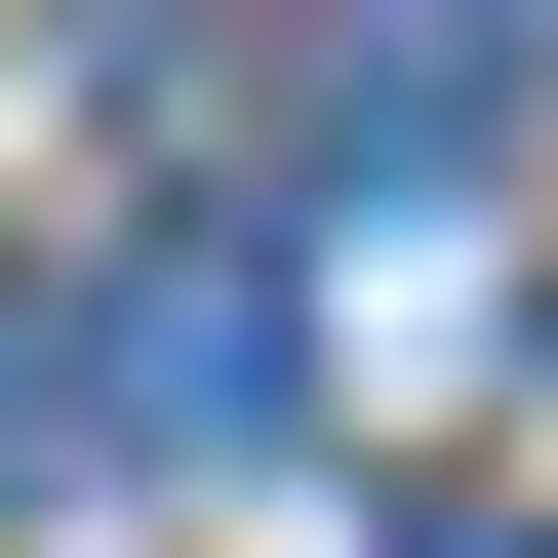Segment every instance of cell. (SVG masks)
<instances>
[{
	"label": "cell",
	"instance_id": "3957f363",
	"mask_svg": "<svg viewBox=\"0 0 558 558\" xmlns=\"http://www.w3.org/2000/svg\"><path fill=\"white\" fill-rule=\"evenodd\" d=\"M40 439H81V319H0V478H40Z\"/></svg>",
	"mask_w": 558,
	"mask_h": 558
},
{
	"label": "cell",
	"instance_id": "7a4b0ae2",
	"mask_svg": "<svg viewBox=\"0 0 558 558\" xmlns=\"http://www.w3.org/2000/svg\"><path fill=\"white\" fill-rule=\"evenodd\" d=\"M360 558H558V519H519V478H399V519H360Z\"/></svg>",
	"mask_w": 558,
	"mask_h": 558
},
{
	"label": "cell",
	"instance_id": "6da1fadb",
	"mask_svg": "<svg viewBox=\"0 0 558 558\" xmlns=\"http://www.w3.org/2000/svg\"><path fill=\"white\" fill-rule=\"evenodd\" d=\"M81 439H160V478H279V439H319L279 240H160V279H120V319H81Z\"/></svg>",
	"mask_w": 558,
	"mask_h": 558
}]
</instances>
